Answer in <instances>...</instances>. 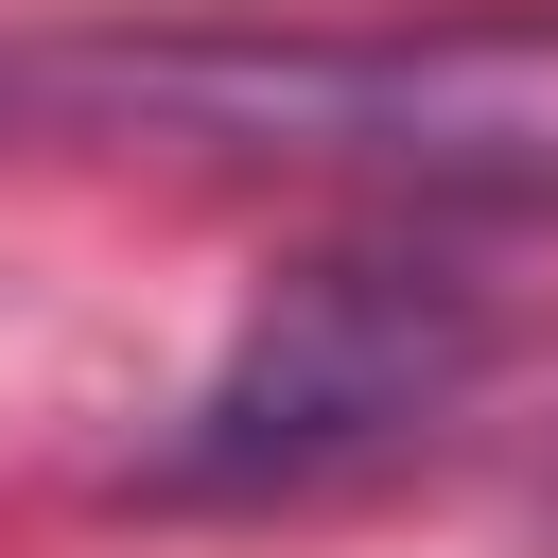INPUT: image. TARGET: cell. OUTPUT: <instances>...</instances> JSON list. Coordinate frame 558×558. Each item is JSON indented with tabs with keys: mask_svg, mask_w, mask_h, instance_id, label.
Returning <instances> with one entry per match:
<instances>
[{
	"mask_svg": "<svg viewBox=\"0 0 558 558\" xmlns=\"http://www.w3.org/2000/svg\"><path fill=\"white\" fill-rule=\"evenodd\" d=\"M541 523H558V488H541Z\"/></svg>",
	"mask_w": 558,
	"mask_h": 558,
	"instance_id": "3957f363",
	"label": "cell"
},
{
	"mask_svg": "<svg viewBox=\"0 0 558 558\" xmlns=\"http://www.w3.org/2000/svg\"><path fill=\"white\" fill-rule=\"evenodd\" d=\"M0 122L296 157L436 209H558V0H401V17H70L0 35Z\"/></svg>",
	"mask_w": 558,
	"mask_h": 558,
	"instance_id": "6da1fadb",
	"label": "cell"
},
{
	"mask_svg": "<svg viewBox=\"0 0 558 558\" xmlns=\"http://www.w3.org/2000/svg\"><path fill=\"white\" fill-rule=\"evenodd\" d=\"M506 366V296L436 244H314L296 279H262V314L227 331V366L140 436V506H279L331 488L401 436H436L471 384Z\"/></svg>",
	"mask_w": 558,
	"mask_h": 558,
	"instance_id": "7a4b0ae2",
	"label": "cell"
}]
</instances>
